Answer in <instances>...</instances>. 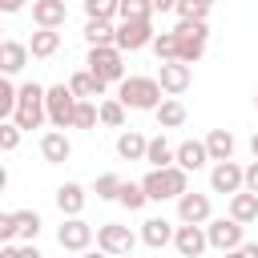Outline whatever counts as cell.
I'll return each instance as SVG.
<instances>
[{"label": "cell", "instance_id": "1", "mask_svg": "<svg viewBox=\"0 0 258 258\" xmlns=\"http://www.w3.org/2000/svg\"><path fill=\"white\" fill-rule=\"evenodd\" d=\"M141 189H145V198H149V202H165V198H181V194H189V177H185V169H181V165L149 169V173L141 177Z\"/></svg>", "mask_w": 258, "mask_h": 258}, {"label": "cell", "instance_id": "2", "mask_svg": "<svg viewBox=\"0 0 258 258\" xmlns=\"http://www.w3.org/2000/svg\"><path fill=\"white\" fill-rule=\"evenodd\" d=\"M161 81L157 77H125L121 89H117V101L125 109H157L161 105Z\"/></svg>", "mask_w": 258, "mask_h": 258}, {"label": "cell", "instance_id": "3", "mask_svg": "<svg viewBox=\"0 0 258 258\" xmlns=\"http://www.w3.org/2000/svg\"><path fill=\"white\" fill-rule=\"evenodd\" d=\"M173 36H177V60L194 69V64L202 60V52H206V40H210V24H206V20H177Z\"/></svg>", "mask_w": 258, "mask_h": 258}, {"label": "cell", "instance_id": "4", "mask_svg": "<svg viewBox=\"0 0 258 258\" xmlns=\"http://www.w3.org/2000/svg\"><path fill=\"white\" fill-rule=\"evenodd\" d=\"M77 105H81V97H77L69 85H52V89L44 93V109H48V121H52L56 129H69V125H73Z\"/></svg>", "mask_w": 258, "mask_h": 258}, {"label": "cell", "instance_id": "5", "mask_svg": "<svg viewBox=\"0 0 258 258\" xmlns=\"http://www.w3.org/2000/svg\"><path fill=\"white\" fill-rule=\"evenodd\" d=\"M44 93L48 89H40V85H20V105H16V117H12L20 129H40V121L48 117Z\"/></svg>", "mask_w": 258, "mask_h": 258}, {"label": "cell", "instance_id": "6", "mask_svg": "<svg viewBox=\"0 0 258 258\" xmlns=\"http://www.w3.org/2000/svg\"><path fill=\"white\" fill-rule=\"evenodd\" d=\"M89 73L105 85L113 81H125V60H121V48H89Z\"/></svg>", "mask_w": 258, "mask_h": 258}, {"label": "cell", "instance_id": "7", "mask_svg": "<svg viewBox=\"0 0 258 258\" xmlns=\"http://www.w3.org/2000/svg\"><path fill=\"white\" fill-rule=\"evenodd\" d=\"M133 230L129 226H121V222H105V226H97V250H105V254H113V258H121V254H133Z\"/></svg>", "mask_w": 258, "mask_h": 258}, {"label": "cell", "instance_id": "8", "mask_svg": "<svg viewBox=\"0 0 258 258\" xmlns=\"http://www.w3.org/2000/svg\"><path fill=\"white\" fill-rule=\"evenodd\" d=\"M206 238H210V246L222 250V254L246 246V238H242V222H234V218H214V222L206 226Z\"/></svg>", "mask_w": 258, "mask_h": 258}, {"label": "cell", "instance_id": "9", "mask_svg": "<svg viewBox=\"0 0 258 258\" xmlns=\"http://www.w3.org/2000/svg\"><path fill=\"white\" fill-rule=\"evenodd\" d=\"M210 185H214V194H242V185H246V169L238 165V161H218L214 169H210Z\"/></svg>", "mask_w": 258, "mask_h": 258}, {"label": "cell", "instance_id": "10", "mask_svg": "<svg viewBox=\"0 0 258 258\" xmlns=\"http://www.w3.org/2000/svg\"><path fill=\"white\" fill-rule=\"evenodd\" d=\"M153 24L149 20H125L121 28H117V48L121 52H137V48H145V44H153Z\"/></svg>", "mask_w": 258, "mask_h": 258}, {"label": "cell", "instance_id": "11", "mask_svg": "<svg viewBox=\"0 0 258 258\" xmlns=\"http://www.w3.org/2000/svg\"><path fill=\"white\" fill-rule=\"evenodd\" d=\"M56 242H60V250H77V254H85L89 242H93V226H89L85 218H64V226L56 230Z\"/></svg>", "mask_w": 258, "mask_h": 258}, {"label": "cell", "instance_id": "12", "mask_svg": "<svg viewBox=\"0 0 258 258\" xmlns=\"http://www.w3.org/2000/svg\"><path fill=\"white\" fill-rule=\"evenodd\" d=\"M157 81H161V89H165L169 97H177V93H185V89H189V81H194V69H189V64H181V60H161V73H157Z\"/></svg>", "mask_w": 258, "mask_h": 258}, {"label": "cell", "instance_id": "13", "mask_svg": "<svg viewBox=\"0 0 258 258\" xmlns=\"http://www.w3.org/2000/svg\"><path fill=\"white\" fill-rule=\"evenodd\" d=\"M177 218H181L185 226L210 222V194H181V198H177Z\"/></svg>", "mask_w": 258, "mask_h": 258}, {"label": "cell", "instance_id": "14", "mask_svg": "<svg viewBox=\"0 0 258 258\" xmlns=\"http://www.w3.org/2000/svg\"><path fill=\"white\" fill-rule=\"evenodd\" d=\"M173 246H177V254H181V258H202V250L210 246V238H206V230H202V226H177Z\"/></svg>", "mask_w": 258, "mask_h": 258}, {"label": "cell", "instance_id": "15", "mask_svg": "<svg viewBox=\"0 0 258 258\" xmlns=\"http://www.w3.org/2000/svg\"><path fill=\"white\" fill-rule=\"evenodd\" d=\"M32 20L40 28H60L69 20V8H64V0H32Z\"/></svg>", "mask_w": 258, "mask_h": 258}, {"label": "cell", "instance_id": "16", "mask_svg": "<svg viewBox=\"0 0 258 258\" xmlns=\"http://www.w3.org/2000/svg\"><path fill=\"white\" fill-rule=\"evenodd\" d=\"M56 210L64 218H81V210H85V185L81 181H64L56 189Z\"/></svg>", "mask_w": 258, "mask_h": 258}, {"label": "cell", "instance_id": "17", "mask_svg": "<svg viewBox=\"0 0 258 258\" xmlns=\"http://www.w3.org/2000/svg\"><path fill=\"white\" fill-rule=\"evenodd\" d=\"M173 234H177V230H173L165 218H145V222H141V242H145L149 250L169 246V242H173Z\"/></svg>", "mask_w": 258, "mask_h": 258}, {"label": "cell", "instance_id": "18", "mask_svg": "<svg viewBox=\"0 0 258 258\" xmlns=\"http://www.w3.org/2000/svg\"><path fill=\"white\" fill-rule=\"evenodd\" d=\"M24 64H28V44H20V40H4V44H0V69H4V77L20 73Z\"/></svg>", "mask_w": 258, "mask_h": 258}, {"label": "cell", "instance_id": "19", "mask_svg": "<svg viewBox=\"0 0 258 258\" xmlns=\"http://www.w3.org/2000/svg\"><path fill=\"white\" fill-rule=\"evenodd\" d=\"M206 149H210V161H234V133L230 129H210L206 137Z\"/></svg>", "mask_w": 258, "mask_h": 258}, {"label": "cell", "instance_id": "20", "mask_svg": "<svg viewBox=\"0 0 258 258\" xmlns=\"http://www.w3.org/2000/svg\"><path fill=\"white\" fill-rule=\"evenodd\" d=\"M206 161H210L206 141H181V145H177V161H173V165H181L185 173H189V169H202Z\"/></svg>", "mask_w": 258, "mask_h": 258}, {"label": "cell", "instance_id": "21", "mask_svg": "<svg viewBox=\"0 0 258 258\" xmlns=\"http://www.w3.org/2000/svg\"><path fill=\"white\" fill-rule=\"evenodd\" d=\"M145 149H149V137H141L137 129H125V133L117 137V153H121L125 161H145Z\"/></svg>", "mask_w": 258, "mask_h": 258}, {"label": "cell", "instance_id": "22", "mask_svg": "<svg viewBox=\"0 0 258 258\" xmlns=\"http://www.w3.org/2000/svg\"><path fill=\"white\" fill-rule=\"evenodd\" d=\"M40 153H44V161L60 165V161H69V153H73V141H69L64 133H44V137H40Z\"/></svg>", "mask_w": 258, "mask_h": 258}, {"label": "cell", "instance_id": "23", "mask_svg": "<svg viewBox=\"0 0 258 258\" xmlns=\"http://www.w3.org/2000/svg\"><path fill=\"white\" fill-rule=\"evenodd\" d=\"M230 218L234 222H258V194H250V189H242V194H234L230 198Z\"/></svg>", "mask_w": 258, "mask_h": 258}, {"label": "cell", "instance_id": "24", "mask_svg": "<svg viewBox=\"0 0 258 258\" xmlns=\"http://www.w3.org/2000/svg\"><path fill=\"white\" fill-rule=\"evenodd\" d=\"M85 40H89V48H113L117 44V28L109 20H89L85 24Z\"/></svg>", "mask_w": 258, "mask_h": 258}, {"label": "cell", "instance_id": "25", "mask_svg": "<svg viewBox=\"0 0 258 258\" xmlns=\"http://www.w3.org/2000/svg\"><path fill=\"white\" fill-rule=\"evenodd\" d=\"M145 161L153 165V169H169L173 161H177V149L165 141V137H149V149H145Z\"/></svg>", "mask_w": 258, "mask_h": 258}, {"label": "cell", "instance_id": "26", "mask_svg": "<svg viewBox=\"0 0 258 258\" xmlns=\"http://www.w3.org/2000/svg\"><path fill=\"white\" fill-rule=\"evenodd\" d=\"M56 48H60V32H56V28H36V32H32V40H28V52H32V56H40V60H44V56H52Z\"/></svg>", "mask_w": 258, "mask_h": 258}, {"label": "cell", "instance_id": "27", "mask_svg": "<svg viewBox=\"0 0 258 258\" xmlns=\"http://www.w3.org/2000/svg\"><path fill=\"white\" fill-rule=\"evenodd\" d=\"M69 89H73L81 101H89V97H105V81H97L89 69H85V73H73V77H69Z\"/></svg>", "mask_w": 258, "mask_h": 258}, {"label": "cell", "instance_id": "28", "mask_svg": "<svg viewBox=\"0 0 258 258\" xmlns=\"http://www.w3.org/2000/svg\"><path fill=\"white\" fill-rule=\"evenodd\" d=\"M153 117H157L161 129H177V125H185V105H181L177 97H169V101H161V105L153 109Z\"/></svg>", "mask_w": 258, "mask_h": 258}, {"label": "cell", "instance_id": "29", "mask_svg": "<svg viewBox=\"0 0 258 258\" xmlns=\"http://www.w3.org/2000/svg\"><path fill=\"white\" fill-rule=\"evenodd\" d=\"M36 234H40V214L36 210H16V238L32 242Z\"/></svg>", "mask_w": 258, "mask_h": 258}, {"label": "cell", "instance_id": "30", "mask_svg": "<svg viewBox=\"0 0 258 258\" xmlns=\"http://www.w3.org/2000/svg\"><path fill=\"white\" fill-rule=\"evenodd\" d=\"M117 16H121V24L125 20H149L153 16V0H121Z\"/></svg>", "mask_w": 258, "mask_h": 258}, {"label": "cell", "instance_id": "31", "mask_svg": "<svg viewBox=\"0 0 258 258\" xmlns=\"http://www.w3.org/2000/svg\"><path fill=\"white\" fill-rule=\"evenodd\" d=\"M97 109H101V125H109V129H121V125H125V105H121L117 97L101 101Z\"/></svg>", "mask_w": 258, "mask_h": 258}, {"label": "cell", "instance_id": "32", "mask_svg": "<svg viewBox=\"0 0 258 258\" xmlns=\"http://www.w3.org/2000/svg\"><path fill=\"white\" fill-rule=\"evenodd\" d=\"M210 4L214 0H177V20H206L210 16Z\"/></svg>", "mask_w": 258, "mask_h": 258}, {"label": "cell", "instance_id": "33", "mask_svg": "<svg viewBox=\"0 0 258 258\" xmlns=\"http://www.w3.org/2000/svg\"><path fill=\"white\" fill-rule=\"evenodd\" d=\"M117 202L125 206V210H141L149 198H145V189H141V181H125L121 185V194H117Z\"/></svg>", "mask_w": 258, "mask_h": 258}, {"label": "cell", "instance_id": "34", "mask_svg": "<svg viewBox=\"0 0 258 258\" xmlns=\"http://www.w3.org/2000/svg\"><path fill=\"white\" fill-rule=\"evenodd\" d=\"M16 105H20V89L12 81H0V117H16Z\"/></svg>", "mask_w": 258, "mask_h": 258}, {"label": "cell", "instance_id": "35", "mask_svg": "<svg viewBox=\"0 0 258 258\" xmlns=\"http://www.w3.org/2000/svg\"><path fill=\"white\" fill-rule=\"evenodd\" d=\"M117 8H121V0H85L89 20H109V16H117Z\"/></svg>", "mask_w": 258, "mask_h": 258}, {"label": "cell", "instance_id": "36", "mask_svg": "<svg viewBox=\"0 0 258 258\" xmlns=\"http://www.w3.org/2000/svg\"><path fill=\"white\" fill-rule=\"evenodd\" d=\"M153 52H157V60H177V36L173 32H157L153 36Z\"/></svg>", "mask_w": 258, "mask_h": 258}, {"label": "cell", "instance_id": "37", "mask_svg": "<svg viewBox=\"0 0 258 258\" xmlns=\"http://www.w3.org/2000/svg\"><path fill=\"white\" fill-rule=\"evenodd\" d=\"M97 121H101V109L93 101H81L77 105V117H73V129H93Z\"/></svg>", "mask_w": 258, "mask_h": 258}, {"label": "cell", "instance_id": "38", "mask_svg": "<svg viewBox=\"0 0 258 258\" xmlns=\"http://www.w3.org/2000/svg\"><path fill=\"white\" fill-rule=\"evenodd\" d=\"M20 133H24V129H20L16 121H4V125H0V149H4V153H12V149L20 145Z\"/></svg>", "mask_w": 258, "mask_h": 258}, {"label": "cell", "instance_id": "39", "mask_svg": "<svg viewBox=\"0 0 258 258\" xmlns=\"http://www.w3.org/2000/svg\"><path fill=\"white\" fill-rule=\"evenodd\" d=\"M121 185H125V181H121L117 173H101V177H97V198H105V202H109V198H117V194H121Z\"/></svg>", "mask_w": 258, "mask_h": 258}, {"label": "cell", "instance_id": "40", "mask_svg": "<svg viewBox=\"0 0 258 258\" xmlns=\"http://www.w3.org/2000/svg\"><path fill=\"white\" fill-rule=\"evenodd\" d=\"M16 238V214H0V242Z\"/></svg>", "mask_w": 258, "mask_h": 258}, {"label": "cell", "instance_id": "41", "mask_svg": "<svg viewBox=\"0 0 258 258\" xmlns=\"http://www.w3.org/2000/svg\"><path fill=\"white\" fill-rule=\"evenodd\" d=\"M246 189H250V194H258V157L246 165Z\"/></svg>", "mask_w": 258, "mask_h": 258}, {"label": "cell", "instance_id": "42", "mask_svg": "<svg viewBox=\"0 0 258 258\" xmlns=\"http://www.w3.org/2000/svg\"><path fill=\"white\" fill-rule=\"evenodd\" d=\"M0 258H20V246H12V242H4V246H0Z\"/></svg>", "mask_w": 258, "mask_h": 258}, {"label": "cell", "instance_id": "43", "mask_svg": "<svg viewBox=\"0 0 258 258\" xmlns=\"http://www.w3.org/2000/svg\"><path fill=\"white\" fill-rule=\"evenodd\" d=\"M177 0H153V12H173Z\"/></svg>", "mask_w": 258, "mask_h": 258}, {"label": "cell", "instance_id": "44", "mask_svg": "<svg viewBox=\"0 0 258 258\" xmlns=\"http://www.w3.org/2000/svg\"><path fill=\"white\" fill-rule=\"evenodd\" d=\"M20 258H44V254H40V250L28 242V246H20Z\"/></svg>", "mask_w": 258, "mask_h": 258}, {"label": "cell", "instance_id": "45", "mask_svg": "<svg viewBox=\"0 0 258 258\" xmlns=\"http://www.w3.org/2000/svg\"><path fill=\"white\" fill-rule=\"evenodd\" d=\"M0 8H4V12H20V8H24V0H0Z\"/></svg>", "mask_w": 258, "mask_h": 258}, {"label": "cell", "instance_id": "46", "mask_svg": "<svg viewBox=\"0 0 258 258\" xmlns=\"http://www.w3.org/2000/svg\"><path fill=\"white\" fill-rule=\"evenodd\" d=\"M242 254H246V258H258V242H246V246H242Z\"/></svg>", "mask_w": 258, "mask_h": 258}, {"label": "cell", "instance_id": "47", "mask_svg": "<svg viewBox=\"0 0 258 258\" xmlns=\"http://www.w3.org/2000/svg\"><path fill=\"white\" fill-rule=\"evenodd\" d=\"M81 258H113V254H105V250H85Z\"/></svg>", "mask_w": 258, "mask_h": 258}, {"label": "cell", "instance_id": "48", "mask_svg": "<svg viewBox=\"0 0 258 258\" xmlns=\"http://www.w3.org/2000/svg\"><path fill=\"white\" fill-rule=\"evenodd\" d=\"M250 153L258 157V129H254V137H250Z\"/></svg>", "mask_w": 258, "mask_h": 258}, {"label": "cell", "instance_id": "49", "mask_svg": "<svg viewBox=\"0 0 258 258\" xmlns=\"http://www.w3.org/2000/svg\"><path fill=\"white\" fill-rule=\"evenodd\" d=\"M226 258H246V254L242 250H226Z\"/></svg>", "mask_w": 258, "mask_h": 258}, {"label": "cell", "instance_id": "50", "mask_svg": "<svg viewBox=\"0 0 258 258\" xmlns=\"http://www.w3.org/2000/svg\"><path fill=\"white\" fill-rule=\"evenodd\" d=\"M254 109H258V93H254Z\"/></svg>", "mask_w": 258, "mask_h": 258}, {"label": "cell", "instance_id": "51", "mask_svg": "<svg viewBox=\"0 0 258 258\" xmlns=\"http://www.w3.org/2000/svg\"><path fill=\"white\" fill-rule=\"evenodd\" d=\"M121 258H133V254H121Z\"/></svg>", "mask_w": 258, "mask_h": 258}]
</instances>
